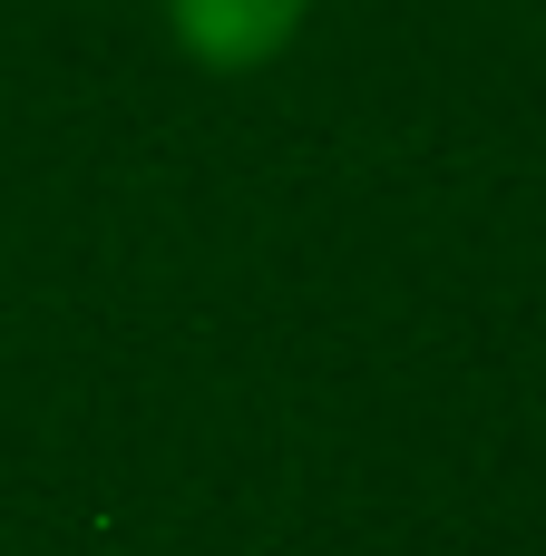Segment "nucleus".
I'll return each mask as SVG.
<instances>
[{
	"mask_svg": "<svg viewBox=\"0 0 546 556\" xmlns=\"http://www.w3.org/2000/svg\"><path fill=\"white\" fill-rule=\"evenodd\" d=\"M313 29V0H166V39L205 78H254Z\"/></svg>",
	"mask_w": 546,
	"mask_h": 556,
	"instance_id": "f257e3e1",
	"label": "nucleus"
}]
</instances>
